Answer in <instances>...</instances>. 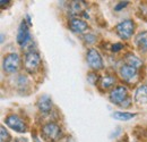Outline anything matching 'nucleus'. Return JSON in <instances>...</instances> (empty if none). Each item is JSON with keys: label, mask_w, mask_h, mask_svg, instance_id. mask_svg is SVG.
<instances>
[{"label": "nucleus", "mask_w": 147, "mask_h": 142, "mask_svg": "<svg viewBox=\"0 0 147 142\" xmlns=\"http://www.w3.org/2000/svg\"><path fill=\"white\" fill-rule=\"evenodd\" d=\"M41 134L44 138V140L49 142H55L59 139V137L61 134V127L55 123H52V122L48 123L42 127Z\"/></svg>", "instance_id": "1"}, {"label": "nucleus", "mask_w": 147, "mask_h": 142, "mask_svg": "<svg viewBox=\"0 0 147 142\" xmlns=\"http://www.w3.org/2000/svg\"><path fill=\"white\" fill-rule=\"evenodd\" d=\"M19 65H20V59L17 53H9L5 57L2 67L3 71L7 73H15L18 71Z\"/></svg>", "instance_id": "2"}, {"label": "nucleus", "mask_w": 147, "mask_h": 142, "mask_svg": "<svg viewBox=\"0 0 147 142\" xmlns=\"http://www.w3.org/2000/svg\"><path fill=\"white\" fill-rule=\"evenodd\" d=\"M134 29H135V24L131 19H126V20L120 22L115 27L119 36L125 40H128L131 38L132 33H134Z\"/></svg>", "instance_id": "3"}, {"label": "nucleus", "mask_w": 147, "mask_h": 142, "mask_svg": "<svg viewBox=\"0 0 147 142\" xmlns=\"http://www.w3.org/2000/svg\"><path fill=\"white\" fill-rule=\"evenodd\" d=\"M24 66L26 68V71L30 73H34L36 72L40 66H41V57L37 53H26L25 56V60H24Z\"/></svg>", "instance_id": "4"}, {"label": "nucleus", "mask_w": 147, "mask_h": 142, "mask_svg": "<svg viewBox=\"0 0 147 142\" xmlns=\"http://www.w3.org/2000/svg\"><path fill=\"white\" fill-rule=\"evenodd\" d=\"M86 59H87V63L88 65L92 67L93 70H102L103 68V59L101 57V55L98 53V51L96 49H88L87 55H86Z\"/></svg>", "instance_id": "5"}, {"label": "nucleus", "mask_w": 147, "mask_h": 142, "mask_svg": "<svg viewBox=\"0 0 147 142\" xmlns=\"http://www.w3.org/2000/svg\"><path fill=\"white\" fill-rule=\"evenodd\" d=\"M6 124L8 125L11 130L19 132V133H24L27 131V125L25 124V122L17 115H9L6 118Z\"/></svg>", "instance_id": "6"}, {"label": "nucleus", "mask_w": 147, "mask_h": 142, "mask_svg": "<svg viewBox=\"0 0 147 142\" xmlns=\"http://www.w3.org/2000/svg\"><path fill=\"white\" fill-rule=\"evenodd\" d=\"M128 99V90L126 87H118L110 93V100L114 105H122Z\"/></svg>", "instance_id": "7"}, {"label": "nucleus", "mask_w": 147, "mask_h": 142, "mask_svg": "<svg viewBox=\"0 0 147 142\" xmlns=\"http://www.w3.org/2000/svg\"><path fill=\"white\" fill-rule=\"evenodd\" d=\"M31 33L30 30L27 27V24L25 20H23L20 23L18 27V32H17V42L22 47H26L30 42H31Z\"/></svg>", "instance_id": "8"}, {"label": "nucleus", "mask_w": 147, "mask_h": 142, "mask_svg": "<svg viewBox=\"0 0 147 142\" xmlns=\"http://www.w3.org/2000/svg\"><path fill=\"white\" fill-rule=\"evenodd\" d=\"M69 27L71 29V31L75 33H83L87 30L88 25L85 20L83 19H79V18H73L70 22H69Z\"/></svg>", "instance_id": "9"}, {"label": "nucleus", "mask_w": 147, "mask_h": 142, "mask_svg": "<svg viewBox=\"0 0 147 142\" xmlns=\"http://www.w3.org/2000/svg\"><path fill=\"white\" fill-rule=\"evenodd\" d=\"M120 75L123 80L126 81H131L137 76V68L129 66V65H125L120 68Z\"/></svg>", "instance_id": "10"}, {"label": "nucleus", "mask_w": 147, "mask_h": 142, "mask_svg": "<svg viewBox=\"0 0 147 142\" xmlns=\"http://www.w3.org/2000/svg\"><path fill=\"white\" fill-rule=\"evenodd\" d=\"M37 107H38V109L42 113H49L51 110V108H52V100H51V98L49 96H47V94L42 96L38 99V101H37Z\"/></svg>", "instance_id": "11"}, {"label": "nucleus", "mask_w": 147, "mask_h": 142, "mask_svg": "<svg viewBox=\"0 0 147 142\" xmlns=\"http://www.w3.org/2000/svg\"><path fill=\"white\" fill-rule=\"evenodd\" d=\"M135 100L140 105H147V85H142L136 90Z\"/></svg>", "instance_id": "12"}, {"label": "nucleus", "mask_w": 147, "mask_h": 142, "mask_svg": "<svg viewBox=\"0 0 147 142\" xmlns=\"http://www.w3.org/2000/svg\"><path fill=\"white\" fill-rule=\"evenodd\" d=\"M136 44L142 51L147 53V31L140 32L136 36Z\"/></svg>", "instance_id": "13"}, {"label": "nucleus", "mask_w": 147, "mask_h": 142, "mask_svg": "<svg viewBox=\"0 0 147 142\" xmlns=\"http://www.w3.org/2000/svg\"><path fill=\"white\" fill-rule=\"evenodd\" d=\"M126 61H127V65L132 66V67H135V68H138V67H140V66L143 65L142 59H140L139 57L132 55V53H128V55L126 56Z\"/></svg>", "instance_id": "14"}, {"label": "nucleus", "mask_w": 147, "mask_h": 142, "mask_svg": "<svg viewBox=\"0 0 147 142\" xmlns=\"http://www.w3.org/2000/svg\"><path fill=\"white\" fill-rule=\"evenodd\" d=\"M136 116V114H131V113H126V111H117L113 114V117L117 121H129L131 118H134Z\"/></svg>", "instance_id": "15"}, {"label": "nucleus", "mask_w": 147, "mask_h": 142, "mask_svg": "<svg viewBox=\"0 0 147 142\" xmlns=\"http://www.w3.org/2000/svg\"><path fill=\"white\" fill-rule=\"evenodd\" d=\"M114 82H115V79L113 77V76H111V75H105V76H103L102 77V80H101V87H102V89H109L111 88L113 84H114Z\"/></svg>", "instance_id": "16"}, {"label": "nucleus", "mask_w": 147, "mask_h": 142, "mask_svg": "<svg viewBox=\"0 0 147 142\" xmlns=\"http://www.w3.org/2000/svg\"><path fill=\"white\" fill-rule=\"evenodd\" d=\"M11 137L9 135V133L6 131V128L3 126H1V142H10Z\"/></svg>", "instance_id": "17"}, {"label": "nucleus", "mask_w": 147, "mask_h": 142, "mask_svg": "<svg viewBox=\"0 0 147 142\" xmlns=\"http://www.w3.org/2000/svg\"><path fill=\"white\" fill-rule=\"evenodd\" d=\"M127 5H128V1H121L120 3H118V5L114 7V9H115L117 12H119V10H121L122 8H125Z\"/></svg>", "instance_id": "18"}, {"label": "nucleus", "mask_w": 147, "mask_h": 142, "mask_svg": "<svg viewBox=\"0 0 147 142\" xmlns=\"http://www.w3.org/2000/svg\"><path fill=\"white\" fill-rule=\"evenodd\" d=\"M95 39H96V36H93V34H87V36H85V41L88 42V43H93V42L95 41Z\"/></svg>", "instance_id": "19"}, {"label": "nucleus", "mask_w": 147, "mask_h": 142, "mask_svg": "<svg viewBox=\"0 0 147 142\" xmlns=\"http://www.w3.org/2000/svg\"><path fill=\"white\" fill-rule=\"evenodd\" d=\"M121 48H123V46L121 44V43H115V44H113V47H112V51H119V50H121Z\"/></svg>", "instance_id": "20"}, {"label": "nucleus", "mask_w": 147, "mask_h": 142, "mask_svg": "<svg viewBox=\"0 0 147 142\" xmlns=\"http://www.w3.org/2000/svg\"><path fill=\"white\" fill-rule=\"evenodd\" d=\"M7 2H9V1H5V0H1V1H0V5H1V6H3V5H5V3H7Z\"/></svg>", "instance_id": "21"}, {"label": "nucleus", "mask_w": 147, "mask_h": 142, "mask_svg": "<svg viewBox=\"0 0 147 142\" xmlns=\"http://www.w3.org/2000/svg\"><path fill=\"white\" fill-rule=\"evenodd\" d=\"M35 142H40V141H35Z\"/></svg>", "instance_id": "22"}]
</instances>
